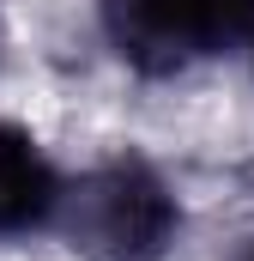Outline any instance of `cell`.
<instances>
[{
    "label": "cell",
    "mask_w": 254,
    "mask_h": 261,
    "mask_svg": "<svg viewBox=\"0 0 254 261\" xmlns=\"http://www.w3.org/2000/svg\"><path fill=\"white\" fill-rule=\"evenodd\" d=\"M49 225H61L79 261H164L182 231V206L145 158H109L79 182H61Z\"/></svg>",
    "instance_id": "1"
},
{
    "label": "cell",
    "mask_w": 254,
    "mask_h": 261,
    "mask_svg": "<svg viewBox=\"0 0 254 261\" xmlns=\"http://www.w3.org/2000/svg\"><path fill=\"white\" fill-rule=\"evenodd\" d=\"M103 37L133 73L170 79L212 55L248 49L254 0H103Z\"/></svg>",
    "instance_id": "2"
},
{
    "label": "cell",
    "mask_w": 254,
    "mask_h": 261,
    "mask_svg": "<svg viewBox=\"0 0 254 261\" xmlns=\"http://www.w3.org/2000/svg\"><path fill=\"white\" fill-rule=\"evenodd\" d=\"M55 200H61V176L43 158V146L18 122H0V237L43 231L55 219Z\"/></svg>",
    "instance_id": "3"
},
{
    "label": "cell",
    "mask_w": 254,
    "mask_h": 261,
    "mask_svg": "<svg viewBox=\"0 0 254 261\" xmlns=\"http://www.w3.org/2000/svg\"><path fill=\"white\" fill-rule=\"evenodd\" d=\"M230 261H254V237H248V243H242V249H236Z\"/></svg>",
    "instance_id": "4"
},
{
    "label": "cell",
    "mask_w": 254,
    "mask_h": 261,
    "mask_svg": "<svg viewBox=\"0 0 254 261\" xmlns=\"http://www.w3.org/2000/svg\"><path fill=\"white\" fill-rule=\"evenodd\" d=\"M248 55H254V43H248Z\"/></svg>",
    "instance_id": "5"
}]
</instances>
